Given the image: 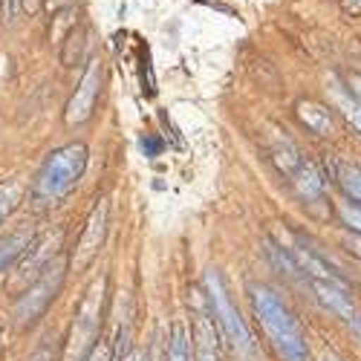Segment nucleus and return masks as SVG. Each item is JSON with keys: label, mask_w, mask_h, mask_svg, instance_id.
I'll list each match as a JSON object with an SVG mask.
<instances>
[{"label": "nucleus", "mask_w": 361, "mask_h": 361, "mask_svg": "<svg viewBox=\"0 0 361 361\" xmlns=\"http://www.w3.org/2000/svg\"><path fill=\"white\" fill-rule=\"evenodd\" d=\"M99 93H102V61H90L75 96L70 99L67 104V125H81L93 116V107L99 102Z\"/></svg>", "instance_id": "obj_6"}, {"label": "nucleus", "mask_w": 361, "mask_h": 361, "mask_svg": "<svg viewBox=\"0 0 361 361\" xmlns=\"http://www.w3.org/2000/svg\"><path fill=\"white\" fill-rule=\"evenodd\" d=\"M333 102H336V107L344 113L347 122L361 133V102L353 96V90H350V87H341L338 81H333Z\"/></svg>", "instance_id": "obj_15"}, {"label": "nucleus", "mask_w": 361, "mask_h": 361, "mask_svg": "<svg viewBox=\"0 0 361 361\" xmlns=\"http://www.w3.org/2000/svg\"><path fill=\"white\" fill-rule=\"evenodd\" d=\"M295 257H298V263L300 266H304L307 269V272L315 278V281H324V283H336V286H347L336 272H333V269H329L312 249H307L304 243H298V249H295Z\"/></svg>", "instance_id": "obj_12"}, {"label": "nucleus", "mask_w": 361, "mask_h": 361, "mask_svg": "<svg viewBox=\"0 0 361 361\" xmlns=\"http://www.w3.org/2000/svg\"><path fill=\"white\" fill-rule=\"evenodd\" d=\"M107 214H110V205L107 200H102L96 208H93V214H90L81 237H78V246L73 252V266L75 269H84L90 260H93L104 243V231H107Z\"/></svg>", "instance_id": "obj_7"}, {"label": "nucleus", "mask_w": 361, "mask_h": 361, "mask_svg": "<svg viewBox=\"0 0 361 361\" xmlns=\"http://www.w3.org/2000/svg\"><path fill=\"white\" fill-rule=\"evenodd\" d=\"M4 338H6V329H4V321H0V350H4Z\"/></svg>", "instance_id": "obj_30"}, {"label": "nucleus", "mask_w": 361, "mask_h": 361, "mask_svg": "<svg viewBox=\"0 0 361 361\" xmlns=\"http://www.w3.org/2000/svg\"><path fill=\"white\" fill-rule=\"evenodd\" d=\"M324 361H338V358H324Z\"/></svg>", "instance_id": "obj_31"}, {"label": "nucleus", "mask_w": 361, "mask_h": 361, "mask_svg": "<svg viewBox=\"0 0 361 361\" xmlns=\"http://www.w3.org/2000/svg\"><path fill=\"white\" fill-rule=\"evenodd\" d=\"M64 269H67V263H64L61 257H58L55 263H49V266L44 269L41 278H38L32 286H26V292L20 295L18 307H15L18 326H29V324H35V321L47 312V307L55 300L58 289H61V283H64Z\"/></svg>", "instance_id": "obj_4"}, {"label": "nucleus", "mask_w": 361, "mask_h": 361, "mask_svg": "<svg viewBox=\"0 0 361 361\" xmlns=\"http://www.w3.org/2000/svg\"><path fill=\"white\" fill-rule=\"evenodd\" d=\"M122 361H145V353H139V350H133V353H128Z\"/></svg>", "instance_id": "obj_29"}, {"label": "nucleus", "mask_w": 361, "mask_h": 361, "mask_svg": "<svg viewBox=\"0 0 361 361\" xmlns=\"http://www.w3.org/2000/svg\"><path fill=\"white\" fill-rule=\"evenodd\" d=\"M139 61H142V81H145V90L147 96L157 93V81H154V70H150V49L142 44L139 47Z\"/></svg>", "instance_id": "obj_19"}, {"label": "nucleus", "mask_w": 361, "mask_h": 361, "mask_svg": "<svg viewBox=\"0 0 361 361\" xmlns=\"http://www.w3.org/2000/svg\"><path fill=\"white\" fill-rule=\"evenodd\" d=\"M38 6H41V0H20L23 12H38Z\"/></svg>", "instance_id": "obj_27"}, {"label": "nucleus", "mask_w": 361, "mask_h": 361, "mask_svg": "<svg viewBox=\"0 0 361 361\" xmlns=\"http://www.w3.org/2000/svg\"><path fill=\"white\" fill-rule=\"evenodd\" d=\"M336 179H338V185L344 188L347 197H353L355 202H361V168H355V165H338L336 168Z\"/></svg>", "instance_id": "obj_16"}, {"label": "nucleus", "mask_w": 361, "mask_h": 361, "mask_svg": "<svg viewBox=\"0 0 361 361\" xmlns=\"http://www.w3.org/2000/svg\"><path fill=\"white\" fill-rule=\"evenodd\" d=\"M298 116H300V122L318 136H326L333 130V116H329L326 107H321L315 102H298Z\"/></svg>", "instance_id": "obj_13"}, {"label": "nucleus", "mask_w": 361, "mask_h": 361, "mask_svg": "<svg viewBox=\"0 0 361 361\" xmlns=\"http://www.w3.org/2000/svg\"><path fill=\"white\" fill-rule=\"evenodd\" d=\"M194 336H197V361H220L214 324L208 321L202 310H197V318H194Z\"/></svg>", "instance_id": "obj_10"}, {"label": "nucleus", "mask_w": 361, "mask_h": 361, "mask_svg": "<svg viewBox=\"0 0 361 361\" xmlns=\"http://www.w3.org/2000/svg\"><path fill=\"white\" fill-rule=\"evenodd\" d=\"M252 307H255V315H257V321L263 326V333L269 336L275 353L283 361H307L310 358L304 329H300V324L295 321V315L278 298L275 289L252 286Z\"/></svg>", "instance_id": "obj_1"}, {"label": "nucleus", "mask_w": 361, "mask_h": 361, "mask_svg": "<svg viewBox=\"0 0 361 361\" xmlns=\"http://www.w3.org/2000/svg\"><path fill=\"white\" fill-rule=\"evenodd\" d=\"M347 246H350V252H353V255H358V257H361V231H358V234H353V237H347Z\"/></svg>", "instance_id": "obj_26"}, {"label": "nucleus", "mask_w": 361, "mask_h": 361, "mask_svg": "<svg viewBox=\"0 0 361 361\" xmlns=\"http://www.w3.org/2000/svg\"><path fill=\"white\" fill-rule=\"evenodd\" d=\"M338 214H341V220H344L347 226H353L355 231H361V208H355V205H350V202H341V205H338Z\"/></svg>", "instance_id": "obj_20"}, {"label": "nucleus", "mask_w": 361, "mask_h": 361, "mask_svg": "<svg viewBox=\"0 0 361 361\" xmlns=\"http://www.w3.org/2000/svg\"><path fill=\"white\" fill-rule=\"evenodd\" d=\"M315 292H318V298L324 300V304L333 310V312H338L355 333L361 336V312L350 304V295H347V286H336V283H324V281H315Z\"/></svg>", "instance_id": "obj_9"}, {"label": "nucleus", "mask_w": 361, "mask_h": 361, "mask_svg": "<svg viewBox=\"0 0 361 361\" xmlns=\"http://www.w3.org/2000/svg\"><path fill=\"white\" fill-rule=\"evenodd\" d=\"M81 361H110V350H107L104 344H93V347H90V353H87Z\"/></svg>", "instance_id": "obj_22"}, {"label": "nucleus", "mask_w": 361, "mask_h": 361, "mask_svg": "<svg viewBox=\"0 0 361 361\" xmlns=\"http://www.w3.org/2000/svg\"><path fill=\"white\" fill-rule=\"evenodd\" d=\"M18 205H20V183L0 185V223L9 220Z\"/></svg>", "instance_id": "obj_18"}, {"label": "nucleus", "mask_w": 361, "mask_h": 361, "mask_svg": "<svg viewBox=\"0 0 361 361\" xmlns=\"http://www.w3.org/2000/svg\"><path fill=\"white\" fill-rule=\"evenodd\" d=\"M205 289H208V304H212V312H214V321L217 326L223 329V336L228 338V344L237 350V353H249L252 350V333L246 321L240 318V312L234 310L231 298L226 292V283L220 278V272H205Z\"/></svg>", "instance_id": "obj_3"}, {"label": "nucleus", "mask_w": 361, "mask_h": 361, "mask_svg": "<svg viewBox=\"0 0 361 361\" xmlns=\"http://www.w3.org/2000/svg\"><path fill=\"white\" fill-rule=\"evenodd\" d=\"M29 361H55V353H52V347L47 344V347H41V350H35V355L29 358Z\"/></svg>", "instance_id": "obj_24"}, {"label": "nucleus", "mask_w": 361, "mask_h": 361, "mask_svg": "<svg viewBox=\"0 0 361 361\" xmlns=\"http://www.w3.org/2000/svg\"><path fill=\"white\" fill-rule=\"evenodd\" d=\"M142 147L147 150V157H157L159 150H162V142H159V139H154V136H145V139H142Z\"/></svg>", "instance_id": "obj_23"}, {"label": "nucleus", "mask_w": 361, "mask_h": 361, "mask_svg": "<svg viewBox=\"0 0 361 361\" xmlns=\"http://www.w3.org/2000/svg\"><path fill=\"white\" fill-rule=\"evenodd\" d=\"M350 90H353V96L361 102V78L355 75V78H350Z\"/></svg>", "instance_id": "obj_28"}, {"label": "nucleus", "mask_w": 361, "mask_h": 361, "mask_svg": "<svg viewBox=\"0 0 361 361\" xmlns=\"http://www.w3.org/2000/svg\"><path fill=\"white\" fill-rule=\"evenodd\" d=\"M168 361H191V353H188V333H185L183 324H173V329H171Z\"/></svg>", "instance_id": "obj_17"}, {"label": "nucleus", "mask_w": 361, "mask_h": 361, "mask_svg": "<svg viewBox=\"0 0 361 361\" xmlns=\"http://www.w3.org/2000/svg\"><path fill=\"white\" fill-rule=\"evenodd\" d=\"M32 234L29 231H18V234H9L6 240H0V272H6L12 263H18V257L32 246Z\"/></svg>", "instance_id": "obj_14"}, {"label": "nucleus", "mask_w": 361, "mask_h": 361, "mask_svg": "<svg viewBox=\"0 0 361 361\" xmlns=\"http://www.w3.org/2000/svg\"><path fill=\"white\" fill-rule=\"evenodd\" d=\"M58 246H61V234H47V237H35L32 246H29L18 263H15V272H12V281H9V289H23V286H32L41 272L52 263V257L58 255Z\"/></svg>", "instance_id": "obj_5"}, {"label": "nucleus", "mask_w": 361, "mask_h": 361, "mask_svg": "<svg viewBox=\"0 0 361 361\" xmlns=\"http://www.w3.org/2000/svg\"><path fill=\"white\" fill-rule=\"evenodd\" d=\"M338 4L344 6V12H350V15H361V0H338Z\"/></svg>", "instance_id": "obj_25"}, {"label": "nucleus", "mask_w": 361, "mask_h": 361, "mask_svg": "<svg viewBox=\"0 0 361 361\" xmlns=\"http://www.w3.org/2000/svg\"><path fill=\"white\" fill-rule=\"evenodd\" d=\"M84 168H87V147L84 145H64V147H58L55 154H49L44 168L38 171L32 194L38 200H47V202H55V200L67 197L75 188V183L81 179Z\"/></svg>", "instance_id": "obj_2"}, {"label": "nucleus", "mask_w": 361, "mask_h": 361, "mask_svg": "<svg viewBox=\"0 0 361 361\" xmlns=\"http://www.w3.org/2000/svg\"><path fill=\"white\" fill-rule=\"evenodd\" d=\"M102 304H104V278L87 292L84 304L75 315V333H73V341L78 344H87L99 333V321H102Z\"/></svg>", "instance_id": "obj_8"}, {"label": "nucleus", "mask_w": 361, "mask_h": 361, "mask_svg": "<svg viewBox=\"0 0 361 361\" xmlns=\"http://www.w3.org/2000/svg\"><path fill=\"white\" fill-rule=\"evenodd\" d=\"M18 12H20V0H0V18L4 20H15L18 18Z\"/></svg>", "instance_id": "obj_21"}, {"label": "nucleus", "mask_w": 361, "mask_h": 361, "mask_svg": "<svg viewBox=\"0 0 361 361\" xmlns=\"http://www.w3.org/2000/svg\"><path fill=\"white\" fill-rule=\"evenodd\" d=\"M289 176H292L298 194L304 197V200H318V197L324 194V179H321V173H318L315 165H310V162L300 159V165H298Z\"/></svg>", "instance_id": "obj_11"}]
</instances>
